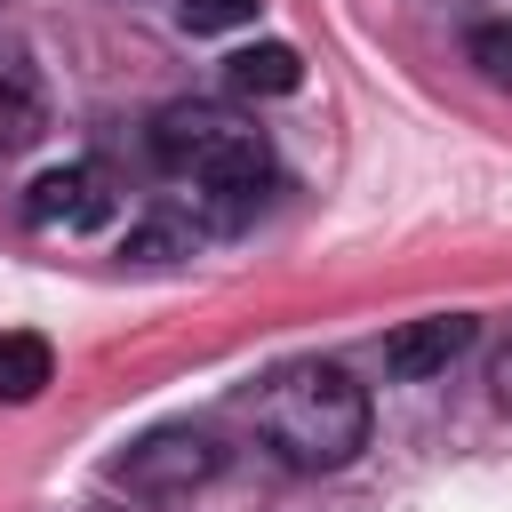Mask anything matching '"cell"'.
I'll return each instance as SVG.
<instances>
[{
	"instance_id": "1",
	"label": "cell",
	"mask_w": 512,
	"mask_h": 512,
	"mask_svg": "<svg viewBox=\"0 0 512 512\" xmlns=\"http://www.w3.org/2000/svg\"><path fill=\"white\" fill-rule=\"evenodd\" d=\"M152 160L192 184V200H200V216H208L216 232L248 224L256 200H264V184H272L264 136H256L240 112H224V104H168V112L152 120Z\"/></svg>"
},
{
	"instance_id": "2",
	"label": "cell",
	"mask_w": 512,
	"mask_h": 512,
	"mask_svg": "<svg viewBox=\"0 0 512 512\" xmlns=\"http://www.w3.org/2000/svg\"><path fill=\"white\" fill-rule=\"evenodd\" d=\"M256 432L296 472H336L368 448V392L336 360H288L256 392Z\"/></svg>"
},
{
	"instance_id": "3",
	"label": "cell",
	"mask_w": 512,
	"mask_h": 512,
	"mask_svg": "<svg viewBox=\"0 0 512 512\" xmlns=\"http://www.w3.org/2000/svg\"><path fill=\"white\" fill-rule=\"evenodd\" d=\"M224 472V448L192 424H168V432H144L128 456H112V480L128 496H192L200 480Z\"/></svg>"
},
{
	"instance_id": "4",
	"label": "cell",
	"mask_w": 512,
	"mask_h": 512,
	"mask_svg": "<svg viewBox=\"0 0 512 512\" xmlns=\"http://www.w3.org/2000/svg\"><path fill=\"white\" fill-rule=\"evenodd\" d=\"M24 216H32L40 232H88V224H104V216H112V176H104V160H64V168H48V176L24 192Z\"/></svg>"
},
{
	"instance_id": "5",
	"label": "cell",
	"mask_w": 512,
	"mask_h": 512,
	"mask_svg": "<svg viewBox=\"0 0 512 512\" xmlns=\"http://www.w3.org/2000/svg\"><path fill=\"white\" fill-rule=\"evenodd\" d=\"M472 336H480V320H472V312H432V320H408V328H392V336H384V376H400V384L448 376V368L472 352Z\"/></svg>"
},
{
	"instance_id": "6",
	"label": "cell",
	"mask_w": 512,
	"mask_h": 512,
	"mask_svg": "<svg viewBox=\"0 0 512 512\" xmlns=\"http://www.w3.org/2000/svg\"><path fill=\"white\" fill-rule=\"evenodd\" d=\"M40 128H48V112H40V80H32V64H24L16 48H0V152L40 144Z\"/></svg>"
},
{
	"instance_id": "7",
	"label": "cell",
	"mask_w": 512,
	"mask_h": 512,
	"mask_svg": "<svg viewBox=\"0 0 512 512\" xmlns=\"http://www.w3.org/2000/svg\"><path fill=\"white\" fill-rule=\"evenodd\" d=\"M224 80H232L240 96H296L304 56H296L288 40H256V48H232V56H224Z\"/></svg>"
},
{
	"instance_id": "8",
	"label": "cell",
	"mask_w": 512,
	"mask_h": 512,
	"mask_svg": "<svg viewBox=\"0 0 512 512\" xmlns=\"http://www.w3.org/2000/svg\"><path fill=\"white\" fill-rule=\"evenodd\" d=\"M48 376H56L48 336H32V328H0V400H8V408H24V400H40V392H48Z\"/></svg>"
},
{
	"instance_id": "9",
	"label": "cell",
	"mask_w": 512,
	"mask_h": 512,
	"mask_svg": "<svg viewBox=\"0 0 512 512\" xmlns=\"http://www.w3.org/2000/svg\"><path fill=\"white\" fill-rule=\"evenodd\" d=\"M464 56L480 64V80H496V88H512V16H488V24H472V40H464Z\"/></svg>"
},
{
	"instance_id": "10",
	"label": "cell",
	"mask_w": 512,
	"mask_h": 512,
	"mask_svg": "<svg viewBox=\"0 0 512 512\" xmlns=\"http://www.w3.org/2000/svg\"><path fill=\"white\" fill-rule=\"evenodd\" d=\"M264 0H176V24L184 32H232V24H256Z\"/></svg>"
},
{
	"instance_id": "11",
	"label": "cell",
	"mask_w": 512,
	"mask_h": 512,
	"mask_svg": "<svg viewBox=\"0 0 512 512\" xmlns=\"http://www.w3.org/2000/svg\"><path fill=\"white\" fill-rule=\"evenodd\" d=\"M176 248H184V232H176V224H136L120 256H144V264H160V256H176Z\"/></svg>"
},
{
	"instance_id": "12",
	"label": "cell",
	"mask_w": 512,
	"mask_h": 512,
	"mask_svg": "<svg viewBox=\"0 0 512 512\" xmlns=\"http://www.w3.org/2000/svg\"><path fill=\"white\" fill-rule=\"evenodd\" d=\"M496 400H504V408H512V344H504V352H496Z\"/></svg>"
}]
</instances>
